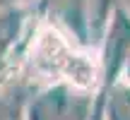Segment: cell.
Here are the masks:
<instances>
[{"label":"cell","instance_id":"6da1fadb","mask_svg":"<svg viewBox=\"0 0 130 120\" xmlns=\"http://www.w3.org/2000/svg\"><path fill=\"white\" fill-rule=\"evenodd\" d=\"M36 65L43 74L53 79H70L75 84H89L94 79L92 63L87 55H75L70 46L53 29H46L36 46Z\"/></svg>","mask_w":130,"mask_h":120}]
</instances>
